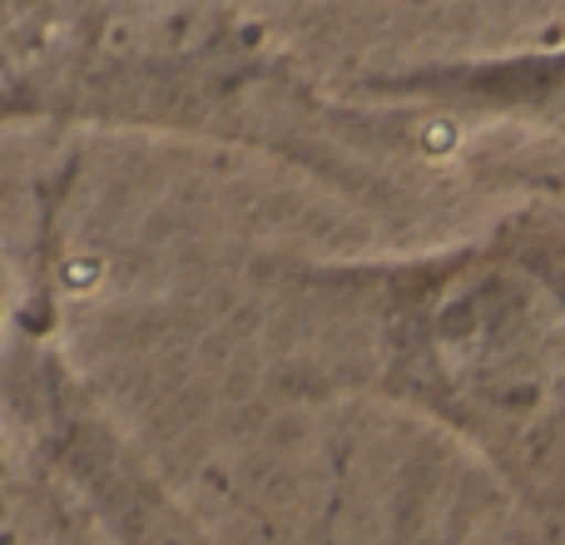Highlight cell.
<instances>
[{
    "mask_svg": "<svg viewBox=\"0 0 565 545\" xmlns=\"http://www.w3.org/2000/svg\"><path fill=\"white\" fill-rule=\"evenodd\" d=\"M282 382L377 402L467 451L531 521L556 526L565 457L561 189L402 254H282L258 268Z\"/></svg>",
    "mask_w": 565,
    "mask_h": 545,
    "instance_id": "obj_1",
    "label": "cell"
},
{
    "mask_svg": "<svg viewBox=\"0 0 565 545\" xmlns=\"http://www.w3.org/2000/svg\"><path fill=\"white\" fill-rule=\"evenodd\" d=\"M0 125L224 145L377 199L427 125L328 89L234 0H6Z\"/></svg>",
    "mask_w": 565,
    "mask_h": 545,
    "instance_id": "obj_2",
    "label": "cell"
},
{
    "mask_svg": "<svg viewBox=\"0 0 565 545\" xmlns=\"http://www.w3.org/2000/svg\"><path fill=\"white\" fill-rule=\"evenodd\" d=\"M348 95L367 105L412 115L427 129L457 125H541L561 129V55L546 50H516L501 60H451V65H422L402 75L352 79Z\"/></svg>",
    "mask_w": 565,
    "mask_h": 545,
    "instance_id": "obj_3",
    "label": "cell"
},
{
    "mask_svg": "<svg viewBox=\"0 0 565 545\" xmlns=\"http://www.w3.org/2000/svg\"><path fill=\"white\" fill-rule=\"evenodd\" d=\"M0 545H20V516H15V477L0 451Z\"/></svg>",
    "mask_w": 565,
    "mask_h": 545,
    "instance_id": "obj_4",
    "label": "cell"
},
{
    "mask_svg": "<svg viewBox=\"0 0 565 545\" xmlns=\"http://www.w3.org/2000/svg\"><path fill=\"white\" fill-rule=\"evenodd\" d=\"M15 312H20V302H15V278H10V264H6V254H0V348H6L10 328H15Z\"/></svg>",
    "mask_w": 565,
    "mask_h": 545,
    "instance_id": "obj_5",
    "label": "cell"
}]
</instances>
